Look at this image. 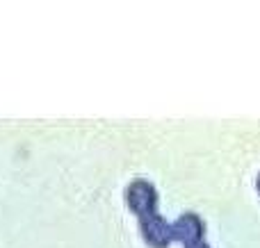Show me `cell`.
I'll use <instances>...</instances> for the list:
<instances>
[{
  "label": "cell",
  "instance_id": "3",
  "mask_svg": "<svg viewBox=\"0 0 260 248\" xmlns=\"http://www.w3.org/2000/svg\"><path fill=\"white\" fill-rule=\"evenodd\" d=\"M171 232H174L176 239H180L187 246L199 244V241L203 239V221L197 217V214H183V217L174 223Z\"/></svg>",
  "mask_w": 260,
  "mask_h": 248
},
{
  "label": "cell",
  "instance_id": "1",
  "mask_svg": "<svg viewBox=\"0 0 260 248\" xmlns=\"http://www.w3.org/2000/svg\"><path fill=\"white\" fill-rule=\"evenodd\" d=\"M126 203L128 210L135 212L139 219L146 214H155L157 212V191L155 187L148 180H133L126 187Z\"/></svg>",
  "mask_w": 260,
  "mask_h": 248
},
{
  "label": "cell",
  "instance_id": "2",
  "mask_svg": "<svg viewBox=\"0 0 260 248\" xmlns=\"http://www.w3.org/2000/svg\"><path fill=\"white\" fill-rule=\"evenodd\" d=\"M142 235L146 239V244H151L153 248H165V246H169L174 232H171L169 223L155 212V214L142 217Z\"/></svg>",
  "mask_w": 260,
  "mask_h": 248
},
{
  "label": "cell",
  "instance_id": "4",
  "mask_svg": "<svg viewBox=\"0 0 260 248\" xmlns=\"http://www.w3.org/2000/svg\"><path fill=\"white\" fill-rule=\"evenodd\" d=\"M187 248H210V246H206L203 241H199V244H192V246H187Z\"/></svg>",
  "mask_w": 260,
  "mask_h": 248
},
{
  "label": "cell",
  "instance_id": "5",
  "mask_svg": "<svg viewBox=\"0 0 260 248\" xmlns=\"http://www.w3.org/2000/svg\"><path fill=\"white\" fill-rule=\"evenodd\" d=\"M256 187H258V194H260V173H258V180H256Z\"/></svg>",
  "mask_w": 260,
  "mask_h": 248
}]
</instances>
